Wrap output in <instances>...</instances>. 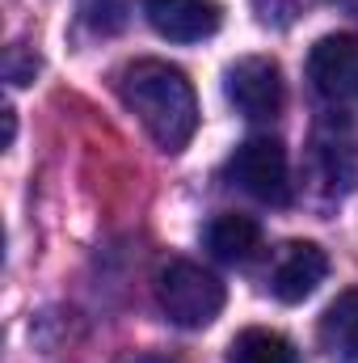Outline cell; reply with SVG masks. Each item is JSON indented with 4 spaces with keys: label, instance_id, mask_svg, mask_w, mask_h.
<instances>
[{
    "label": "cell",
    "instance_id": "6da1fadb",
    "mask_svg": "<svg viewBox=\"0 0 358 363\" xmlns=\"http://www.w3.org/2000/svg\"><path fill=\"white\" fill-rule=\"evenodd\" d=\"M118 93L144 131L165 148L181 152L198 131V97L190 77L165 60H135L118 72Z\"/></svg>",
    "mask_w": 358,
    "mask_h": 363
},
{
    "label": "cell",
    "instance_id": "7a4b0ae2",
    "mask_svg": "<svg viewBox=\"0 0 358 363\" xmlns=\"http://www.w3.org/2000/svg\"><path fill=\"white\" fill-rule=\"evenodd\" d=\"M224 300H228L224 283L207 271V267H198V262L178 258V262H169L165 271L156 274V304H161V313L173 325H181V330L211 325L224 313Z\"/></svg>",
    "mask_w": 358,
    "mask_h": 363
},
{
    "label": "cell",
    "instance_id": "3957f363",
    "mask_svg": "<svg viewBox=\"0 0 358 363\" xmlns=\"http://www.w3.org/2000/svg\"><path fill=\"white\" fill-rule=\"evenodd\" d=\"M308 169L316 178V190L342 199L358 186V123L354 114L329 110L316 118L308 135Z\"/></svg>",
    "mask_w": 358,
    "mask_h": 363
},
{
    "label": "cell",
    "instance_id": "277c9868",
    "mask_svg": "<svg viewBox=\"0 0 358 363\" xmlns=\"http://www.w3.org/2000/svg\"><path fill=\"white\" fill-rule=\"evenodd\" d=\"M228 178L258 203H270V207L291 203V161H287V148L274 135H249L232 152Z\"/></svg>",
    "mask_w": 358,
    "mask_h": 363
},
{
    "label": "cell",
    "instance_id": "5b68a950",
    "mask_svg": "<svg viewBox=\"0 0 358 363\" xmlns=\"http://www.w3.org/2000/svg\"><path fill=\"white\" fill-rule=\"evenodd\" d=\"M224 93L245 118H274L282 110V68L270 55H241L224 72Z\"/></svg>",
    "mask_w": 358,
    "mask_h": 363
},
{
    "label": "cell",
    "instance_id": "8992f818",
    "mask_svg": "<svg viewBox=\"0 0 358 363\" xmlns=\"http://www.w3.org/2000/svg\"><path fill=\"white\" fill-rule=\"evenodd\" d=\"M308 81L325 101H358V34H325L308 51Z\"/></svg>",
    "mask_w": 358,
    "mask_h": 363
},
{
    "label": "cell",
    "instance_id": "52a82bcc",
    "mask_svg": "<svg viewBox=\"0 0 358 363\" xmlns=\"http://www.w3.org/2000/svg\"><path fill=\"white\" fill-rule=\"evenodd\" d=\"M329 274V254L316 245V241H287L274 258V271H270V291L282 300V304H299L308 300Z\"/></svg>",
    "mask_w": 358,
    "mask_h": 363
},
{
    "label": "cell",
    "instance_id": "ba28073f",
    "mask_svg": "<svg viewBox=\"0 0 358 363\" xmlns=\"http://www.w3.org/2000/svg\"><path fill=\"white\" fill-rule=\"evenodd\" d=\"M144 17L169 43H202L224 26L215 0H144Z\"/></svg>",
    "mask_w": 358,
    "mask_h": 363
},
{
    "label": "cell",
    "instance_id": "9c48e42d",
    "mask_svg": "<svg viewBox=\"0 0 358 363\" xmlns=\"http://www.w3.org/2000/svg\"><path fill=\"white\" fill-rule=\"evenodd\" d=\"M202 241H207V250H211L219 262H228V267H245V262H253L258 250H262V224H258L253 216L224 211V216H215V220L207 224Z\"/></svg>",
    "mask_w": 358,
    "mask_h": 363
},
{
    "label": "cell",
    "instance_id": "30bf717a",
    "mask_svg": "<svg viewBox=\"0 0 358 363\" xmlns=\"http://www.w3.org/2000/svg\"><path fill=\"white\" fill-rule=\"evenodd\" d=\"M321 347L333 363H358V287H346L321 313Z\"/></svg>",
    "mask_w": 358,
    "mask_h": 363
},
{
    "label": "cell",
    "instance_id": "8fae6325",
    "mask_svg": "<svg viewBox=\"0 0 358 363\" xmlns=\"http://www.w3.org/2000/svg\"><path fill=\"white\" fill-rule=\"evenodd\" d=\"M228 363H299L295 347L274 330H241L228 347Z\"/></svg>",
    "mask_w": 358,
    "mask_h": 363
},
{
    "label": "cell",
    "instance_id": "7c38bea8",
    "mask_svg": "<svg viewBox=\"0 0 358 363\" xmlns=\"http://www.w3.org/2000/svg\"><path fill=\"white\" fill-rule=\"evenodd\" d=\"M76 13L93 34H118L131 17V4L127 0H76Z\"/></svg>",
    "mask_w": 358,
    "mask_h": 363
},
{
    "label": "cell",
    "instance_id": "4fadbf2b",
    "mask_svg": "<svg viewBox=\"0 0 358 363\" xmlns=\"http://www.w3.org/2000/svg\"><path fill=\"white\" fill-rule=\"evenodd\" d=\"M316 4H325V0H253V13H258L262 26L287 30V26H295L299 17H308Z\"/></svg>",
    "mask_w": 358,
    "mask_h": 363
},
{
    "label": "cell",
    "instance_id": "5bb4252c",
    "mask_svg": "<svg viewBox=\"0 0 358 363\" xmlns=\"http://www.w3.org/2000/svg\"><path fill=\"white\" fill-rule=\"evenodd\" d=\"M34 72H38V55L34 51H25L21 43L4 51V77H8V85H30Z\"/></svg>",
    "mask_w": 358,
    "mask_h": 363
},
{
    "label": "cell",
    "instance_id": "9a60e30c",
    "mask_svg": "<svg viewBox=\"0 0 358 363\" xmlns=\"http://www.w3.org/2000/svg\"><path fill=\"white\" fill-rule=\"evenodd\" d=\"M139 363H169V359H139Z\"/></svg>",
    "mask_w": 358,
    "mask_h": 363
}]
</instances>
